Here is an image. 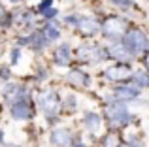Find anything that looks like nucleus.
<instances>
[{
	"label": "nucleus",
	"mask_w": 149,
	"mask_h": 147,
	"mask_svg": "<svg viewBox=\"0 0 149 147\" xmlns=\"http://www.w3.org/2000/svg\"><path fill=\"white\" fill-rule=\"evenodd\" d=\"M125 45L128 47V51H143V49L147 47V38L143 36V32H140V30H128L127 32V38H125Z\"/></svg>",
	"instance_id": "1"
},
{
	"label": "nucleus",
	"mask_w": 149,
	"mask_h": 147,
	"mask_svg": "<svg viewBox=\"0 0 149 147\" xmlns=\"http://www.w3.org/2000/svg\"><path fill=\"white\" fill-rule=\"evenodd\" d=\"M40 106L44 107V111L49 115V117H53V115L57 113L61 102H58V96L55 94L53 91H47V92H42L40 94Z\"/></svg>",
	"instance_id": "2"
},
{
	"label": "nucleus",
	"mask_w": 149,
	"mask_h": 147,
	"mask_svg": "<svg viewBox=\"0 0 149 147\" xmlns=\"http://www.w3.org/2000/svg\"><path fill=\"white\" fill-rule=\"evenodd\" d=\"M51 144L57 147H70L72 145V134L66 128H55L51 134Z\"/></svg>",
	"instance_id": "3"
},
{
	"label": "nucleus",
	"mask_w": 149,
	"mask_h": 147,
	"mask_svg": "<svg viewBox=\"0 0 149 147\" xmlns=\"http://www.w3.org/2000/svg\"><path fill=\"white\" fill-rule=\"evenodd\" d=\"M125 21H121V19H117V17H111V19H108V21L104 23V32L108 34V36H113V38H119L121 34L125 32Z\"/></svg>",
	"instance_id": "4"
},
{
	"label": "nucleus",
	"mask_w": 149,
	"mask_h": 147,
	"mask_svg": "<svg viewBox=\"0 0 149 147\" xmlns=\"http://www.w3.org/2000/svg\"><path fill=\"white\" fill-rule=\"evenodd\" d=\"M108 117L111 119L115 125H121V123H127L128 119V111L125 110L121 104H111V106H108Z\"/></svg>",
	"instance_id": "5"
},
{
	"label": "nucleus",
	"mask_w": 149,
	"mask_h": 147,
	"mask_svg": "<svg viewBox=\"0 0 149 147\" xmlns=\"http://www.w3.org/2000/svg\"><path fill=\"white\" fill-rule=\"evenodd\" d=\"M76 21V26L81 30V32H85V34H95L96 30H98V25H96V21L95 19H89V17H77V19H74Z\"/></svg>",
	"instance_id": "6"
},
{
	"label": "nucleus",
	"mask_w": 149,
	"mask_h": 147,
	"mask_svg": "<svg viewBox=\"0 0 149 147\" xmlns=\"http://www.w3.org/2000/svg\"><path fill=\"white\" fill-rule=\"evenodd\" d=\"M108 51H109L111 57H115V59H119V60L130 59V51H128V47L125 44H111L108 47Z\"/></svg>",
	"instance_id": "7"
},
{
	"label": "nucleus",
	"mask_w": 149,
	"mask_h": 147,
	"mask_svg": "<svg viewBox=\"0 0 149 147\" xmlns=\"http://www.w3.org/2000/svg\"><path fill=\"white\" fill-rule=\"evenodd\" d=\"M130 68L128 66H115V68H109V70H106V76L109 77V79L113 81H119V79H127V77H130Z\"/></svg>",
	"instance_id": "8"
},
{
	"label": "nucleus",
	"mask_w": 149,
	"mask_h": 147,
	"mask_svg": "<svg viewBox=\"0 0 149 147\" xmlns=\"http://www.w3.org/2000/svg\"><path fill=\"white\" fill-rule=\"evenodd\" d=\"M11 115H13L15 119H26L30 115V107H29V104L26 102H17V104H13V107H11Z\"/></svg>",
	"instance_id": "9"
},
{
	"label": "nucleus",
	"mask_w": 149,
	"mask_h": 147,
	"mask_svg": "<svg viewBox=\"0 0 149 147\" xmlns=\"http://www.w3.org/2000/svg\"><path fill=\"white\" fill-rule=\"evenodd\" d=\"M138 89L136 87H117L115 89V96H119V98H123V100H132V98H136L138 96Z\"/></svg>",
	"instance_id": "10"
},
{
	"label": "nucleus",
	"mask_w": 149,
	"mask_h": 147,
	"mask_svg": "<svg viewBox=\"0 0 149 147\" xmlns=\"http://www.w3.org/2000/svg\"><path fill=\"white\" fill-rule=\"evenodd\" d=\"M6 96L10 100H13V102H21L23 96H25V91H23L21 87H17V85H10L6 91Z\"/></svg>",
	"instance_id": "11"
},
{
	"label": "nucleus",
	"mask_w": 149,
	"mask_h": 147,
	"mask_svg": "<svg viewBox=\"0 0 149 147\" xmlns=\"http://www.w3.org/2000/svg\"><path fill=\"white\" fill-rule=\"evenodd\" d=\"M77 55H79V59H83V60H95V57H93V55H102V51L85 45V47H79V49H77Z\"/></svg>",
	"instance_id": "12"
},
{
	"label": "nucleus",
	"mask_w": 149,
	"mask_h": 147,
	"mask_svg": "<svg viewBox=\"0 0 149 147\" xmlns=\"http://www.w3.org/2000/svg\"><path fill=\"white\" fill-rule=\"evenodd\" d=\"M85 125H87V128L91 130V132H98V130H100V117L96 113H87V117H85Z\"/></svg>",
	"instance_id": "13"
},
{
	"label": "nucleus",
	"mask_w": 149,
	"mask_h": 147,
	"mask_svg": "<svg viewBox=\"0 0 149 147\" xmlns=\"http://www.w3.org/2000/svg\"><path fill=\"white\" fill-rule=\"evenodd\" d=\"M55 59H57L58 64H68L70 62V49H68V45L58 47L57 53H55Z\"/></svg>",
	"instance_id": "14"
},
{
	"label": "nucleus",
	"mask_w": 149,
	"mask_h": 147,
	"mask_svg": "<svg viewBox=\"0 0 149 147\" xmlns=\"http://www.w3.org/2000/svg\"><path fill=\"white\" fill-rule=\"evenodd\" d=\"M68 79H70V81H74V83H77V85H87V76H85L83 72H79V70L70 72Z\"/></svg>",
	"instance_id": "15"
},
{
	"label": "nucleus",
	"mask_w": 149,
	"mask_h": 147,
	"mask_svg": "<svg viewBox=\"0 0 149 147\" xmlns=\"http://www.w3.org/2000/svg\"><path fill=\"white\" fill-rule=\"evenodd\" d=\"M134 79L138 85H149V76L146 72H136L134 74Z\"/></svg>",
	"instance_id": "16"
},
{
	"label": "nucleus",
	"mask_w": 149,
	"mask_h": 147,
	"mask_svg": "<svg viewBox=\"0 0 149 147\" xmlns=\"http://www.w3.org/2000/svg\"><path fill=\"white\" fill-rule=\"evenodd\" d=\"M45 38H47V40H57V38H58V30H57V26L47 25V30H45Z\"/></svg>",
	"instance_id": "17"
},
{
	"label": "nucleus",
	"mask_w": 149,
	"mask_h": 147,
	"mask_svg": "<svg viewBox=\"0 0 149 147\" xmlns=\"http://www.w3.org/2000/svg\"><path fill=\"white\" fill-rule=\"evenodd\" d=\"M106 147H119V141H117L115 134H109V136L106 138Z\"/></svg>",
	"instance_id": "18"
},
{
	"label": "nucleus",
	"mask_w": 149,
	"mask_h": 147,
	"mask_svg": "<svg viewBox=\"0 0 149 147\" xmlns=\"http://www.w3.org/2000/svg\"><path fill=\"white\" fill-rule=\"evenodd\" d=\"M42 34H36V36H34V45H36V47H42V45H44V40H42Z\"/></svg>",
	"instance_id": "19"
},
{
	"label": "nucleus",
	"mask_w": 149,
	"mask_h": 147,
	"mask_svg": "<svg viewBox=\"0 0 149 147\" xmlns=\"http://www.w3.org/2000/svg\"><path fill=\"white\" fill-rule=\"evenodd\" d=\"M115 4H119V6H130L132 0H113Z\"/></svg>",
	"instance_id": "20"
},
{
	"label": "nucleus",
	"mask_w": 149,
	"mask_h": 147,
	"mask_svg": "<svg viewBox=\"0 0 149 147\" xmlns=\"http://www.w3.org/2000/svg\"><path fill=\"white\" fill-rule=\"evenodd\" d=\"M44 13L45 15H55V10H53V8H49V10H44Z\"/></svg>",
	"instance_id": "21"
},
{
	"label": "nucleus",
	"mask_w": 149,
	"mask_h": 147,
	"mask_svg": "<svg viewBox=\"0 0 149 147\" xmlns=\"http://www.w3.org/2000/svg\"><path fill=\"white\" fill-rule=\"evenodd\" d=\"M19 60V51H13V62H17Z\"/></svg>",
	"instance_id": "22"
},
{
	"label": "nucleus",
	"mask_w": 149,
	"mask_h": 147,
	"mask_svg": "<svg viewBox=\"0 0 149 147\" xmlns=\"http://www.w3.org/2000/svg\"><path fill=\"white\" fill-rule=\"evenodd\" d=\"M146 66H147V70H149V55L146 57Z\"/></svg>",
	"instance_id": "23"
},
{
	"label": "nucleus",
	"mask_w": 149,
	"mask_h": 147,
	"mask_svg": "<svg viewBox=\"0 0 149 147\" xmlns=\"http://www.w3.org/2000/svg\"><path fill=\"white\" fill-rule=\"evenodd\" d=\"M4 147H17V145H4Z\"/></svg>",
	"instance_id": "24"
},
{
	"label": "nucleus",
	"mask_w": 149,
	"mask_h": 147,
	"mask_svg": "<svg viewBox=\"0 0 149 147\" xmlns=\"http://www.w3.org/2000/svg\"><path fill=\"white\" fill-rule=\"evenodd\" d=\"M0 141H2V132H0Z\"/></svg>",
	"instance_id": "25"
},
{
	"label": "nucleus",
	"mask_w": 149,
	"mask_h": 147,
	"mask_svg": "<svg viewBox=\"0 0 149 147\" xmlns=\"http://www.w3.org/2000/svg\"><path fill=\"white\" fill-rule=\"evenodd\" d=\"M0 15H2V6H0Z\"/></svg>",
	"instance_id": "26"
},
{
	"label": "nucleus",
	"mask_w": 149,
	"mask_h": 147,
	"mask_svg": "<svg viewBox=\"0 0 149 147\" xmlns=\"http://www.w3.org/2000/svg\"><path fill=\"white\" fill-rule=\"evenodd\" d=\"M11 2H17V0H11Z\"/></svg>",
	"instance_id": "27"
}]
</instances>
